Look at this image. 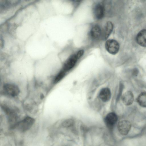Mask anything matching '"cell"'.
Masks as SVG:
<instances>
[{"label":"cell","instance_id":"cell-1","mask_svg":"<svg viewBox=\"0 0 146 146\" xmlns=\"http://www.w3.org/2000/svg\"><path fill=\"white\" fill-rule=\"evenodd\" d=\"M1 107L11 122L15 121L17 119L19 111L16 107L9 103H5L1 104Z\"/></svg>","mask_w":146,"mask_h":146},{"label":"cell","instance_id":"cell-2","mask_svg":"<svg viewBox=\"0 0 146 146\" xmlns=\"http://www.w3.org/2000/svg\"><path fill=\"white\" fill-rule=\"evenodd\" d=\"M35 122V119L32 117L27 116L16 123L15 127L20 131L25 132L29 129Z\"/></svg>","mask_w":146,"mask_h":146},{"label":"cell","instance_id":"cell-3","mask_svg":"<svg viewBox=\"0 0 146 146\" xmlns=\"http://www.w3.org/2000/svg\"><path fill=\"white\" fill-rule=\"evenodd\" d=\"M3 92L7 96L14 97L19 95L20 90L16 85L11 83L5 84L3 87Z\"/></svg>","mask_w":146,"mask_h":146},{"label":"cell","instance_id":"cell-4","mask_svg":"<svg viewBox=\"0 0 146 146\" xmlns=\"http://www.w3.org/2000/svg\"><path fill=\"white\" fill-rule=\"evenodd\" d=\"M105 48L110 54L115 55L118 52L119 49V43L116 40L110 39L107 40L105 43Z\"/></svg>","mask_w":146,"mask_h":146},{"label":"cell","instance_id":"cell-5","mask_svg":"<svg viewBox=\"0 0 146 146\" xmlns=\"http://www.w3.org/2000/svg\"><path fill=\"white\" fill-rule=\"evenodd\" d=\"M78 59L76 54L72 55L65 61L61 70L66 73L75 66Z\"/></svg>","mask_w":146,"mask_h":146},{"label":"cell","instance_id":"cell-6","mask_svg":"<svg viewBox=\"0 0 146 146\" xmlns=\"http://www.w3.org/2000/svg\"><path fill=\"white\" fill-rule=\"evenodd\" d=\"M117 120V115L114 112L108 113L104 119V121L106 125L110 129H111L113 128Z\"/></svg>","mask_w":146,"mask_h":146},{"label":"cell","instance_id":"cell-7","mask_svg":"<svg viewBox=\"0 0 146 146\" xmlns=\"http://www.w3.org/2000/svg\"><path fill=\"white\" fill-rule=\"evenodd\" d=\"M131 127L130 122L127 120H123L119 121L117 125V129L119 133L123 135H127Z\"/></svg>","mask_w":146,"mask_h":146},{"label":"cell","instance_id":"cell-8","mask_svg":"<svg viewBox=\"0 0 146 146\" xmlns=\"http://www.w3.org/2000/svg\"><path fill=\"white\" fill-rule=\"evenodd\" d=\"M105 10L103 4L98 3L96 4L94 8V13L95 17L98 19L102 18L104 15Z\"/></svg>","mask_w":146,"mask_h":146},{"label":"cell","instance_id":"cell-9","mask_svg":"<svg viewBox=\"0 0 146 146\" xmlns=\"http://www.w3.org/2000/svg\"><path fill=\"white\" fill-rule=\"evenodd\" d=\"M136 40L137 44L140 46L146 47V29H142L137 33Z\"/></svg>","mask_w":146,"mask_h":146},{"label":"cell","instance_id":"cell-10","mask_svg":"<svg viewBox=\"0 0 146 146\" xmlns=\"http://www.w3.org/2000/svg\"><path fill=\"white\" fill-rule=\"evenodd\" d=\"M121 99L124 105L127 106H130L133 102L134 95L131 91H127L123 94L121 97Z\"/></svg>","mask_w":146,"mask_h":146},{"label":"cell","instance_id":"cell-11","mask_svg":"<svg viewBox=\"0 0 146 146\" xmlns=\"http://www.w3.org/2000/svg\"><path fill=\"white\" fill-rule=\"evenodd\" d=\"M111 96V92L110 89L108 88H102L99 94L100 99L104 102L108 101L110 100Z\"/></svg>","mask_w":146,"mask_h":146},{"label":"cell","instance_id":"cell-12","mask_svg":"<svg viewBox=\"0 0 146 146\" xmlns=\"http://www.w3.org/2000/svg\"><path fill=\"white\" fill-rule=\"evenodd\" d=\"M90 35L93 39L98 38L101 35L102 31L100 27L98 25L94 26L90 31Z\"/></svg>","mask_w":146,"mask_h":146},{"label":"cell","instance_id":"cell-13","mask_svg":"<svg viewBox=\"0 0 146 146\" xmlns=\"http://www.w3.org/2000/svg\"><path fill=\"white\" fill-rule=\"evenodd\" d=\"M113 28L112 23L110 21L108 22L105 26L104 33V37L106 40L111 33Z\"/></svg>","mask_w":146,"mask_h":146},{"label":"cell","instance_id":"cell-14","mask_svg":"<svg viewBox=\"0 0 146 146\" xmlns=\"http://www.w3.org/2000/svg\"><path fill=\"white\" fill-rule=\"evenodd\" d=\"M137 100L141 106L146 107V92L141 93L138 96Z\"/></svg>","mask_w":146,"mask_h":146},{"label":"cell","instance_id":"cell-15","mask_svg":"<svg viewBox=\"0 0 146 146\" xmlns=\"http://www.w3.org/2000/svg\"><path fill=\"white\" fill-rule=\"evenodd\" d=\"M66 73L61 70L55 77L54 80V83L56 84L61 81L65 76Z\"/></svg>","mask_w":146,"mask_h":146},{"label":"cell","instance_id":"cell-16","mask_svg":"<svg viewBox=\"0 0 146 146\" xmlns=\"http://www.w3.org/2000/svg\"><path fill=\"white\" fill-rule=\"evenodd\" d=\"M74 120L72 119H68L64 121L62 123V126L65 127L72 126L74 124Z\"/></svg>","mask_w":146,"mask_h":146},{"label":"cell","instance_id":"cell-17","mask_svg":"<svg viewBox=\"0 0 146 146\" xmlns=\"http://www.w3.org/2000/svg\"><path fill=\"white\" fill-rule=\"evenodd\" d=\"M84 53V51L83 50H80L78 51L76 55L77 56L78 59L80 58L83 55Z\"/></svg>","mask_w":146,"mask_h":146},{"label":"cell","instance_id":"cell-18","mask_svg":"<svg viewBox=\"0 0 146 146\" xmlns=\"http://www.w3.org/2000/svg\"><path fill=\"white\" fill-rule=\"evenodd\" d=\"M137 72H138L137 71V70H135L134 71H133V74L134 75H137Z\"/></svg>","mask_w":146,"mask_h":146}]
</instances>
